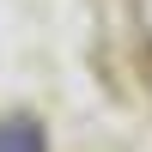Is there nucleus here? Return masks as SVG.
I'll return each instance as SVG.
<instances>
[{
    "instance_id": "1",
    "label": "nucleus",
    "mask_w": 152,
    "mask_h": 152,
    "mask_svg": "<svg viewBox=\"0 0 152 152\" xmlns=\"http://www.w3.org/2000/svg\"><path fill=\"white\" fill-rule=\"evenodd\" d=\"M0 152H49V128L31 110H6L0 116Z\"/></svg>"
}]
</instances>
